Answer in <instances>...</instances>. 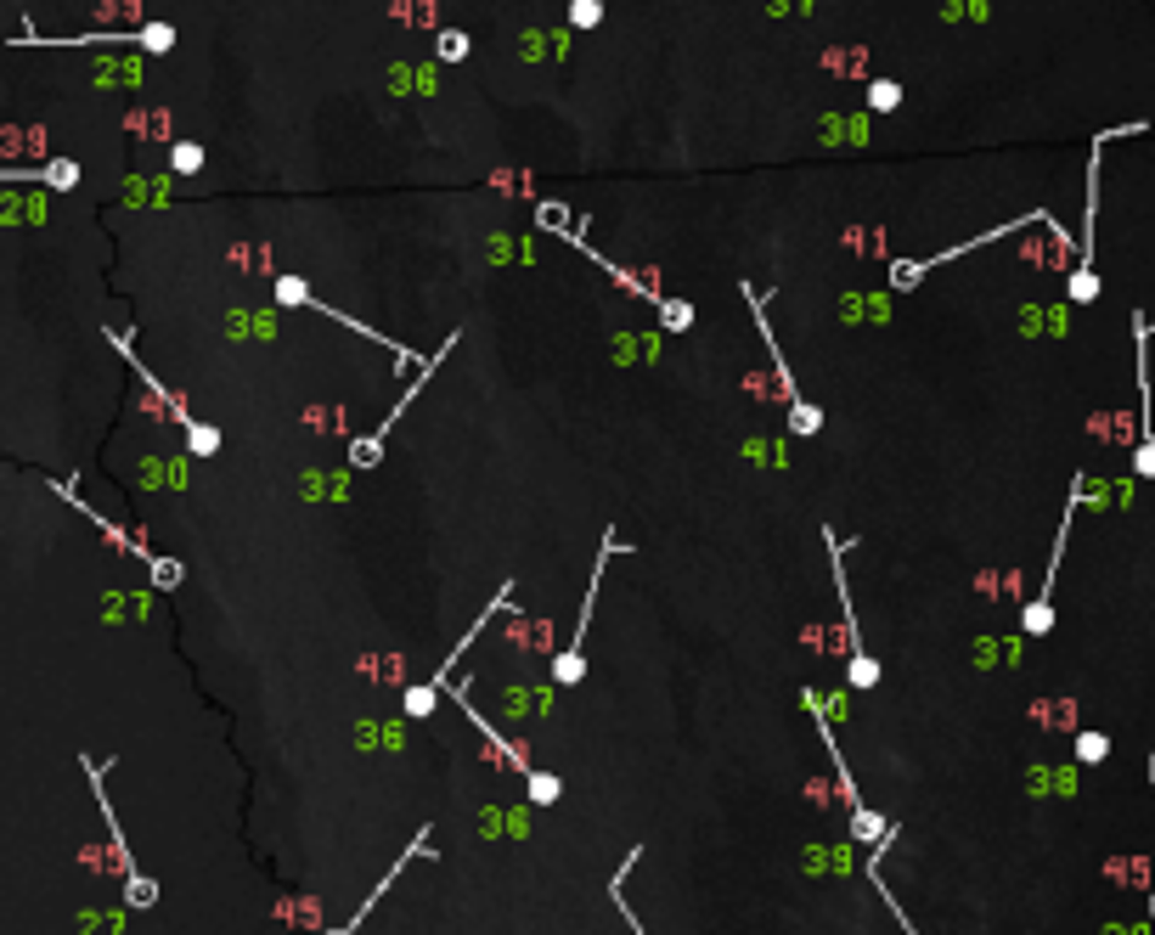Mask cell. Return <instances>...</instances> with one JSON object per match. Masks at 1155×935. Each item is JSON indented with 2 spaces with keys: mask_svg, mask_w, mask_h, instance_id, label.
<instances>
[{
  "mask_svg": "<svg viewBox=\"0 0 1155 935\" xmlns=\"http://www.w3.org/2000/svg\"><path fill=\"white\" fill-rule=\"evenodd\" d=\"M434 51H440V63H462V57H468V34L446 29V34H440V45H434Z\"/></svg>",
  "mask_w": 1155,
  "mask_h": 935,
  "instance_id": "obj_21",
  "label": "cell"
},
{
  "mask_svg": "<svg viewBox=\"0 0 1155 935\" xmlns=\"http://www.w3.org/2000/svg\"><path fill=\"white\" fill-rule=\"evenodd\" d=\"M1133 333H1139V411H1144V429H1139V451H1133V474L1139 479H1155V423H1150V333L1155 322L1150 316H1133Z\"/></svg>",
  "mask_w": 1155,
  "mask_h": 935,
  "instance_id": "obj_4",
  "label": "cell"
},
{
  "mask_svg": "<svg viewBox=\"0 0 1155 935\" xmlns=\"http://www.w3.org/2000/svg\"><path fill=\"white\" fill-rule=\"evenodd\" d=\"M271 299H276L282 310H316V294H311V282H304V276H276Z\"/></svg>",
  "mask_w": 1155,
  "mask_h": 935,
  "instance_id": "obj_8",
  "label": "cell"
},
{
  "mask_svg": "<svg viewBox=\"0 0 1155 935\" xmlns=\"http://www.w3.org/2000/svg\"><path fill=\"white\" fill-rule=\"evenodd\" d=\"M525 789H530L535 806H558V800H563V777H558V772H535V766H530V772H525Z\"/></svg>",
  "mask_w": 1155,
  "mask_h": 935,
  "instance_id": "obj_9",
  "label": "cell"
},
{
  "mask_svg": "<svg viewBox=\"0 0 1155 935\" xmlns=\"http://www.w3.org/2000/svg\"><path fill=\"white\" fill-rule=\"evenodd\" d=\"M637 863H643V845H631V851H626V863L614 868V879H609V901L626 913V930H631V935H649V930H643V919H637V913H631V901H626V873H631Z\"/></svg>",
  "mask_w": 1155,
  "mask_h": 935,
  "instance_id": "obj_6",
  "label": "cell"
},
{
  "mask_svg": "<svg viewBox=\"0 0 1155 935\" xmlns=\"http://www.w3.org/2000/svg\"><path fill=\"white\" fill-rule=\"evenodd\" d=\"M614 553H631L626 547V535H603V553H598V564H592V581H586V597H581V620H575V631H570V648L563 654H553V682L558 688H575L581 677H586V631H592V603H598V586H603V569H609V558Z\"/></svg>",
  "mask_w": 1155,
  "mask_h": 935,
  "instance_id": "obj_1",
  "label": "cell"
},
{
  "mask_svg": "<svg viewBox=\"0 0 1155 935\" xmlns=\"http://www.w3.org/2000/svg\"><path fill=\"white\" fill-rule=\"evenodd\" d=\"M1150 784H1155V756H1150ZM1150 919H1155V896H1150Z\"/></svg>",
  "mask_w": 1155,
  "mask_h": 935,
  "instance_id": "obj_22",
  "label": "cell"
},
{
  "mask_svg": "<svg viewBox=\"0 0 1155 935\" xmlns=\"http://www.w3.org/2000/svg\"><path fill=\"white\" fill-rule=\"evenodd\" d=\"M428 840H434V828H418V834H412V845H406V851H400V863H390V873H383V879H378V885L367 891V901H361V907H355V913H350V919H344L339 930H327V935H355V930H361V924H367V913H372V907L383 901V891H395V885H400V873H406V863H434V856H440V851H434Z\"/></svg>",
  "mask_w": 1155,
  "mask_h": 935,
  "instance_id": "obj_3",
  "label": "cell"
},
{
  "mask_svg": "<svg viewBox=\"0 0 1155 935\" xmlns=\"http://www.w3.org/2000/svg\"><path fill=\"white\" fill-rule=\"evenodd\" d=\"M852 834L862 845H885V840H896V823L880 817V812H868V806H852Z\"/></svg>",
  "mask_w": 1155,
  "mask_h": 935,
  "instance_id": "obj_7",
  "label": "cell"
},
{
  "mask_svg": "<svg viewBox=\"0 0 1155 935\" xmlns=\"http://www.w3.org/2000/svg\"><path fill=\"white\" fill-rule=\"evenodd\" d=\"M187 451H192V457H215V451H220V429H209V423L187 429Z\"/></svg>",
  "mask_w": 1155,
  "mask_h": 935,
  "instance_id": "obj_15",
  "label": "cell"
},
{
  "mask_svg": "<svg viewBox=\"0 0 1155 935\" xmlns=\"http://www.w3.org/2000/svg\"><path fill=\"white\" fill-rule=\"evenodd\" d=\"M659 322L671 327V333H688V327H693V304H682V299H665V304H659Z\"/></svg>",
  "mask_w": 1155,
  "mask_h": 935,
  "instance_id": "obj_18",
  "label": "cell"
},
{
  "mask_svg": "<svg viewBox=\"0 0 1155 935\" xmlns=\"http://www.w3.org/2000/svg\"><path fill=\"white\" fill-rule=\"evenodd\" d=\"M570 23H575V29H598V23H603V0H570Z\"/></svg>",
  "mask_w": 1155,
  "mask_h": 935,
  "instance_id": "obj_19",
  "label": "cell"
},
{
  "mask_svg": "<svg viewBox=\"0 0 1155 935\" xmlns=\"http://www.w3.org/2000/svg\"><path fill=\"white\" fill-rule=\"evenodd\" d=\"M868 108H874V113H896V108H902V85H896V80H874V85H868Z\"/></svg>",
  "mask_w": 1155,
  "mask_h": 935,
  "instance_id": "obj_12",
  "label": "cell"
},
{
  "mask_svg": "<svg viewBox=\"0 0 1155 935\" xmlns=\"http://www.w3.org/2000/svg\"><path fill=\"white\" fill-rule=\"evenodd\" d=\"M203 159H209V152H203L197 141H175V147H169V169H175V175H197Z\"/></svg>",
  "mask_w": 1155,
  "mask_h": 935,
  "instance_id": "obj_11",
  "label": "cell"
},
{
  "mask_svg": "<svg viewBox=\"0 0 1155 935\" xmlns=\"http://www.w3.org/2000/svg\"><path fill=\"white\" fill-rule=\"evenodd\" d=\"M141 45L152 51V57H164V51L175 45V29H169V23H147V29H141Z\"/></svg>",
  "mask_w": 1155,
  "mask_h": 935,
  "instance_id": "obj_20",
  "label": "cell"
},
{
  "mask_svg": "<svg viewBox=\"0 0 1155 935\" xmlns=\"http://www.w3.org/2000/svg\"><path fill=\"white\" fill-rule=\"evenodd\" d=\"M1105 756H1111V738L1105 733H1076V761H1083V766H1099Z\"/></svg>",
  "mask_w": 1155,
  "mask_h": 935,
  "instance_id": "obj_14",
  "label": "cell"
},
{
  "mask_svg": "<svg viewBox=\"0 0 1155 935\" xmlns=\"http://www.w3.org/2000/svg\"><path fill=\"white\" fill-rule=\"evenodd\" d=\"M446 699H451V705H457L462 716H468V721L479 727V733H485V738H491V749H496V756H502V766H513V772H530V761H525V749H519V744H513V738H502V733H496V727H491V721H485V716H479V710L468 705V693H462L457 682L446 688Z\"/></svg>",
  "mask_w": 1155,
  "mask_h": 935,
  "instance_id": "obj_5",
  "label": "cell"
},
{
  "mask_svg": "<svg viewBox=\"0 0 1155 935\" xmlns=\"http://www.w3.org/2000/svg\"><path fill=\"white\" fill-rule=\"evenodd\" d=\"M789 429H794V434H817V429H823V411H817L812 400L789 406Z\"/></svg>",
  "mask_w": 1155,
  "mask_h": 935,
  "instance_id": "obj_17",
  "label": "cell"
},
{
  "mask_svg": "<svg viewBox=\"0 0 1155 935\" xmlns=\"http://www.w3.org/2000/svg\"><path fill=\"white\" fill-rule=\"evenodd\" d=\"M400 705H406V716H412V721H423V716L440 710V688L418 682V688H406V693H400Z\"/></svg>",
  "mask_w": 1155,
  "mask_h": 935,
  "instance_id": "obj_10",
  "label": "cell"
},
{
  "mask_svg": "<svg viewBox=\"0 0 1155 935\" xmlns=\"http://www.w3.org/2000/svg\"><path fill=\"white\" fill-rule=\"evenodd\" d=\"M124 901H130V907H152V901H159V885H152L147 873H130V879H124Z\"/></svg>",
  "mask_w": 1155,
  "mask_h": 935,
  "instance_id": "obj_16",
  "label": "cell"
},
{
  "mask_svg": "<svg viewBox=\"0 0 1155 935\" xmlns=\"http://www.w3.org/2000/svg\"><path fill=\"white\" fill-rule=\"evenodd\" d=\"M147 569H152V586H159V592H175V586H181V581H187V569H181V558H152Z\"/></svg>",
  "mask_w": 1155,
  "mask_h": 935,
  "instance_id": "obj_13",
  "label": "cell"
},
{
  "mask_svg": "<svg viewBox=\"0 0 1155 935\" xmlns=\"http://www.w3.org/2000/svg\"><path fill=\"white\" fill-rule=\"evenodd\" d=\"M1088 479H1076L1071 485V502H1065V518H1060V535H1054V558H1048V575H1043V586H1037V597L1025 603V614H1020V626H1025V637H1048L1054 631V569H1060V558H1065V530H1071V518H1076V502L1088 496L1083 490Z\"/></svg>",
  "mask_w": 1155,
  "mask_h": 935,
  "instance_id": "obj_2",
  "label": "cell"
}]
</instances>
